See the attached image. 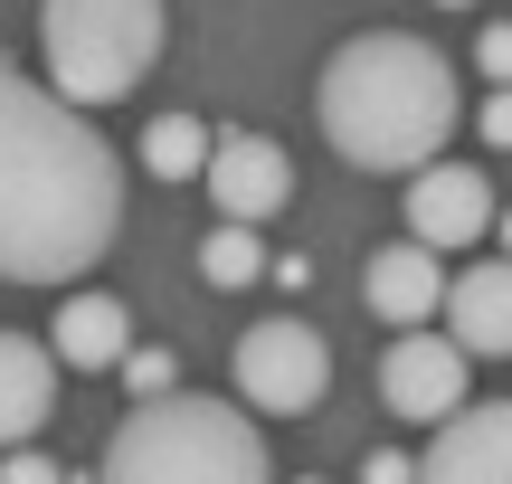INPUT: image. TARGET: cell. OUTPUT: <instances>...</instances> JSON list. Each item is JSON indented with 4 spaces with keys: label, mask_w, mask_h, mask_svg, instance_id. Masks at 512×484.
<instances>
[{
    "label": "cell",
    "mask_w": 512,
    "mask_h": 484,
    "mask_svg": "<svg viewBox=\"0 0 512 484\" xmlns=\"http://www.w3.org/2000/svg\"><path fill=\"white\" fill-rule=\"evenodd\" d=\"M446 333L475 361L512 352V257H484V266H465V276L446 285Z\"/></svg>",
    "instance_id": "obj_12"
},
{
    "label": "cell",
    "mask_w": 512,
    "mask_h": 484,
    "mask_svg": "<svg viewBox=\"0 0 512 484\" xmlns=\"http://www.w3.org/2000/svg\"><path fill=\"white\" fill-rule=\"evenodd\" d=\"M171 38L162 0H38V57L67 105H124Z\"/></svg>",
    "instance_id": "obj_4"
},
{
    "label": "cell",
    "mask_w": 512,
    "mask_h": 484,
    "mask_svg": "<svg viewBox=\"0 0 512 484\" xmlns=\"http://www.w3.org/2000/svg\"><path fill=\"white\" fill-rule=\"evenodd\" d=\"M124 228L114 143L57 86L0 67V276L10 285H76Z\"/></svg>",
    "instance_id": "obj_1"
},
{
    "label": "cell",
    "mask_w": 512,
    "mask_h": 484,
    "mask_svg": "<svg viewBox=\"0 0 512 484\" xmlns=\"http://www.w3.org/2000/svg\"><path fill=\"white\" fill-rule=\"evenodd\" d=\"M209 200H219V219H247V228H266L275 209L294 200V162H285V143H266V133H219V152H209Z\"/></svg>",
    "instance_id": "obj_9"
},
{
    "label": "cell",
    "mask_w": 512,
    "mask_h": 484,
    "mask_svg": "<svg viewBox=\"0 0 512 484\" xmlns=\"http://www.w3.org/2000/svg\"><path fill=\"white\" fill-rule=\"evenodd\" d=\"M200 276H209V285H256V276H266V247H256L247 219H219V228L200 238Z\"/></svg>",
    "instance_id": "obj_15"
},
{
    "label": "cell",
    "mask_w": 512,
    "mask_h": 484,
    "mask_svg": "<svg viewBox=\"0 0 512 484\" xmlns=\"http://www.w3.org/2000/svg\"><path fill=\"white\" fill-rule=\"evenodd\" d=\"M361 295H370V314H380V323L418 333L427 314H446V276H437V247H427V238H399V247H380V257L361 266Z\"/></svg>",
    "instance_id": "obj_10"
},
{
    "label": "cell",
    "mask_w": 512,
    "mask_h": 484,
    "mask_svg": "<svg viewBox=\"0 0 512 484\" xmlns=\"http://www.w3.org/2000/svg\"><path fill=\"white\" fill-rule=\"evenodd\" d=\"M95 484H266V437L247 409L200 390L133 399V418L105 437Z\"/></svg>",
    "instance_id": "obj_3"
},
{
    "label": "cell",
    "mask_w": 512,
    "mask_h": 484,
    "mask_svg": "<svg viewBox=\"0 0 512 484\" xmlns=\"http://www.w3.org/2000/svg\"><path fill=\"white\" fill-rule=\"evenodd\" d=\"M313 114H323V143L342 152L351 171H427L437 143L456 133L465 95H456V67H446L427 38L361 29V38H342V48L323 57Z\"/></svg>",
    "instance_id": "obj_2"
},
{
    "label": "cell",
    "mask_w": 512,
    "mask_h": 484,
    "mask_svg": "<svg viewBox=\"0 0 512 484\" xmlns=\"http://www.w3.org/2000/svg\"><path fill=\"white\" fill-rule=\"evenodd\" d=\"M209 152H219V133H209L200 114H152V133H143V171L152 181H190V171H209Z\"/></svg>",
    "instance_id": "obj_14"
},
{
    "label": "cell",
    "mask_w": 512,
    "mask_h": 484,
    "mask_svg": "<svg viewBox=\"0 0 512 484\" xmlns=\"http://www.w3.org/2000/svg\"><path fill=\"white\" fill-rule=\"evenodd\" d=\"M0 484H67V475H57V456H38V447H10V456H0Z\"/></svg>",
    "instance_id": "obj_18"
},
{
    "label": "cell",
    "mask_w": 512,
    "mask_h": 484,
    "mask_svg": "<svg viewBox=\"0 0 512 484\" xmlns=\"http://www.w3.org/2000/svg\"><path fill=\"white\" fill-rule=\"evenodd\" d=\"M418 484H512V399H465L456 418H437Z\"/></svg>",
    "instance_id": "obj_7"
},
{
    "label": "cell",
    "mask_w": 512,
    "mask_h": 484,
    "mask_svg": "<svg viewBox=\"0 0 512 484\" xmlns=\"http://www.w3.org/2000/svg\"><path fill=\"white\" fill-rule=\"evenodd\" d=\"M465 361H475V352H465L456 333H427V323H418V333H399L380 352V399L399 418H456L465 409Z\"/></svg>",
    "instance_id": "obj_6"
},
{
    "label": "cell",
    "mask_w": 512,
    "mask_h": 484,
    "mask_svg": "<svg viewBox=\"0 0 512 484\" xmlns=\"http://www.w3.org/2000/svg\"><path fill=\"white\" fill-rule=\"evenodd\" d=\"M475 67L494 76V86H512V19H484V38H475Z\"/></svg>",
    "instance_id": "obj_17"
},
{
    "label": "cell",
    "mask_w": 512,
    "mask_h": 484,
    "mask_svg": "<svg viewBox=\"0 0 512 484\" xmlns=\"http://www.w3.org/2000/svg\"><path fill=\"white\" fill-rule=\"evenodd\" d=\"M57 342H29V333H0V447H29L57 409Z\"/></svg>",
    "instance_id": "obj_11"
},
{
    "label": "cell",
    "mask_w": 512,
    "mask_h": 484,
    "mask_svg": "<svg viewBox=\"0 0 512 484\" xmlns=\"http://www.w3.org/2000/svg\"><path fill=\"white\" fill-rule=\"evenodd\" d=\"M361 484H418V466H408V456H389V447H380V456H370V466H361Z\"/></svg>",
    "instance_id": "obj_20"
},
{
    "label": "cell",
    "mask_w": 512,
    "mask_h": 484,
    "mask_svg": "<svg viewBox=\"0 0 512 484\" xmlns=\"http://www.w3.org/2000/svg\"><path fill=\"white\" fill-rule=\"evenodd\" d=\"M304 484H313V475H304Z\"/></svg>",
    "instance_id": "obj_23"
},
{
    "label": "cell",
    "mask_w": 512,
    "mask_h": 484,
    "mask_svg": "<svg viewBox=\"0 0 512 484\" xmlns=\"http://www.w3.org/2000/svg\"><path fill=\"white\" fill-rule=\"evenodd\" d=\"M484 228H494V181H484L475 162H427V171H408V238H427L446 257V247H475Z\"/></svg>",
    "instance_id": "obj_8"
},
{
    "label": "cell",
    "mask_w": 512,
    "mask_h": 484,
    "mask_svg": "<svg viewBox=\"0 0 512 484\" xmlns=\"http://www.w3.org/2000/svg\"><path fill=\"white\" fill-rule=\"evenodd\" d=\"M228 361H238V399H247L256 418H304V409H323V390H332L323 333H313V323H294V314L247 323Z\"/></svg>",
    "instance_id": "obj_5"
},
{
    "label": "cell",
    "mask_w": 512,
    "mask_h": 484,
    "mask_svg": "<svg viewBox=\"0 0 512 484\" xmlns=\"http://www.w3.org/2000/svg\"><path fill=\"white\" fill-rule=\"evenodd\" d=\"M437 10H465V0H437Z\"/></svg>",
    "instance_id": "obj_22"
},
{
    "label": "cell",
    "mask_w": 512,
    "mask_h": 484,
    "mask_svg": "<svg viewBox=\"0 0 512 484\" xmlns=\"http://www.w3.org/2000/svg\"><path fill=\"white\" fill-rule=\"evenodd\" d=\"M57 361L67 371H124V352H133V314L114 295H67L57 304Z\"/></svg>",
    "instance_id": "obj_13"
},
{
    "label": "cell",
    "mask_w": 512,
    "mask_h": 484,
    "mask_svg": "<svg viewBox=\"0 0 512 484\" xmlns=\"http://www.w3.org/2000/svg\"><path fill=\"white\" fill-rule=\"evenodd\" d=\"M171 371H181L171 352H152V342H133V352H124V371H114V380H124L133 399H171Z\"/></svg>",
    "instance_id": "obj_16"
},
{
    "label": "cell",
    "mask_w": 512,
    "mask_h": 484,
    "mask_svg": "<svg viewBox=\"0 0 512 484\" xmlns=\"http://www.w3.org/2000/svg\"><path fill=\"white\" fill-rule=\"evenodd\" d=\"M494 228H503V257H512V209H503V219H494Z\"/></svg>",
    "instance_id": "obj_21"
},
{
    "label": "cell",
    "mask_w": 512,
    "mask_h": 484,
    "mask_svg": "<svg viewBox=\"0 0 512 484\" xmlns=\"http://www.w3.org/2000/svg\"><path fill=\"white\" fill-rule=\"evenodd\" d=\"M484 143H494V152H512V86H494V95H484Z\"/></svg>",
    "instance_id": "obj_19"
}]
</instances>
